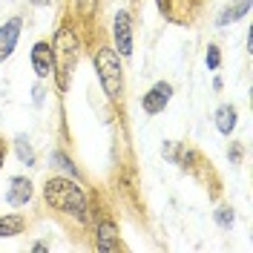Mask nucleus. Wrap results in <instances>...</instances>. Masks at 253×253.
Returning a JSON list of instances; mask_svg holds the SVG:
<instances>
[{
	"instance_id": "1",
	"label": "nucleus",
	"mask_w": 253,
	"mask_h": 253,
	"mask_svg": "<svg viewBox=\"0 0 253 253\" xmlns=\"http://www.w3.org/2000/svg\"><path fill=\"white\" fill-rule=\"evenodd\" d=\"M43 199L61 216H69V219L81 221V224L89 221L86 193L78 184V178H72V175H49L46 184H43Z\"/></svg>"
},
{
	"instance_id": "2",
	"label": "nucleus",
	"mask_w": 253,
	"mask_h": 253,
	"mask_svg": "<svg viewBox=\"0 0 253 253\" xmlns=\"http://www.w3.org/2000/svg\"><path fill=\"white\" fill-rule=\"evenodd\" d=\"M52 52H55V75L52 78L58 81V89L66 92L69 89V81H72V69L78 63V52H81V38L69 23H63L61 29L55 32Z\"/></svg>"
},
{
	"instance_id": "3",
	"label": "nucleus",
	"mask_w": 253,
	"mask_h": 253,
	"mask_svg": "<svg viewBox=\"0 0 253 253\" xmlns=\"http://www.w3.org/2000/svg\"><path fill=\"white\" fill-rule=\"evenodd\" d=\"M124 58L110 46V43H101L95 49L92 63H95V72H98V84L104 95L110 101H121L124 98Z\"/></svg>"
},
{
	"instance_id": "4",
	"label": "nucleus",
	"mask_w": 253,
	"mask_h": 253,
	"mask_svg": "<svg viewBox=\"0 0 253 253\" xmlns=\"http://www.w3.org/2000/svg\"><path fill=\"white\" fill-rule=\"evenodd\" d=\"M112 49L121 58H132V15L118 9L112 17Z\"/></svg>"
},
{
	"instance_id": "5",
	"label": "nucleus",
	"mask_w": 253,
	"mask_h": 253,
	"mask_svg": "<svg viewBox=\"0 0 253 253\" xmlns=\"http://www.w3.org/2000/svg\"><path fill=\"white\" fill-rule=\"evenodd\" d=\"M170 101H173V84L170 81H158V84H153L147 89V95H141V110L147 115H161Z\"/></svg>"
},
{
	"instance_id": "6",
	"label": "nucleus",
	"mask_w": 253,
	"mask_h": 253,
	"mask_svg": "<svg viewBox=\"0 0 253 253\" xmlns=\"http://www.w3.org/2000/svg\"><path fill=\"white\" fill-rule=\"evenodd\" d=\"M29 61H32V69L38 81H46L55 75V52H52V43L49 41H38L29 52Z\"/></svg>"
},
{
	"instance_id": "7",
	"label": "nucleus",
	"mask_w": 253,
	"mask_h": 253,
	"mask_svg": "<svg viewBox=\"0 0 253 253\" xmlns=\"http://www.w3.org/2000/svg\"><path fill=\"white\" fill-rule=\"evenodd\" d=\"M95 248L104 253H112V251H124V242L118 236V224L110 219H101L95 224Z\"/></svg>"
},
{
	"instance_id": "8",
	"label": "nucleus",
	"mask_w": 253,
	"mask_h": 253,
	"mask_svg": "<svg viewBox=\"0 0 253 253\" xmlns=\"http://www.w3.org/2000/svg\"><path fill=\"white\" fill-rule=\"evenodd\" d=\"M32 196H35V184H32L26 175H12V178H9V190H6L9 207L20 210V207H26L32 202Z\"/></svg>"
},
{
	"instance_id": "9",
	"label": "nucleus",
	"mask_w": 253,
	"mask_h": 253,
	"mask_svg": "<svg viewBox=\"0 0 253 253\" xmlns=\"http://www.w3.org/2000/svg\"><path fill=\"white\" fill-rule=\"evenodd\" d=\"M20 29H23V17H17V15L9 17V20L0 26V63L12 58L17 41H20Z\"/></svg>"
},
{
	"instance_id": "10",
	"label": "nucleus",
	"mask_w": 253,
	"mask_h": 253,
	"mask_svg": "<svg viewBox=\"0 0 253 253\" xmlns=\"http://www.w3.org/2000/svg\"><path fill=\"white\" fill-rule=\"evenodd\" d=\"M213 124H216V129H219L221 135H233V129H236L239 124V112L233 104H221L219 110L213 112Z\"/></svg>"
},
{
	"instance_id": "11",
	"label": "nucleus",
	"mask_w": 253,
	"mask_h": 253,
	"mask_svg": "<svg viewBox=\"0 0 253 253\" xmlns=\"http://www.w3.org/2000/svg\"><path fill=\"white\" fill-rule=\"evenodd\" d=\"M248 12H251V0H233V3H227V6L221 9L219 20H216V26H219V29H224V26H230V23L242 20Z\"/></svg>"
},
{
	"instance_id": "12",
	"label": "nucleus",
	"mask_w": 253,
	"mask_h": 253,
	"mask_svg": "<svg viewBox=\"0 0 253 253\" xmlns=\"http://www.w3.org/2000/svg\"><path fill=\"white\" fill-rule=\"evenodd\" d=\"M26 230V216L20 213H6L0 216V239H15Z\"/></svg>"
},
{
	"instance_id": "13",
	"label": "nucleus",
	"mask_w": 253,
	"mask_h": 253,
	"mask_svg": "<svg viewBox=\"0 0 253 253\" xmlns=\"http://www.w3.org/2000/svg\"><path fill=\"white\" fill-rule=\"evenodd\" d=\"M15 156L20 164H26V167H35V161H38V153H35V147H32L29 135H15Z\"/></svg>"
},
{
	"instance_id": "14",
	"label": "nucleus",
	"mask_w": 253,
	"mask_h": 253,
	"mask_svg": "<svg viewBox=\"0 0 253 253\" xmlns=\"http://www.w3.org/2000/svg\"><path fill=\"white\" fill-rule=\"evenodd\" d=\"M49 161H52V164H55V167H58V170H61L63 175H72V178H81L78 167L72 164V158L66 156L63 150H52V153H49Z\"/></svg>"
},
{
	"instance_id": "15",
	"label": "nucleus",
	"mask_w": 253,
	"mask_h": 253,
	"mask_svg": "<svg viewBox=\"0 0 253 253\" xmlns=\"http://www.w3.org/2000/svg\"><path fill=\"white\" fill-rule=\"evenodd\" d=\"M213 221L219 224L221 230H233V224H236V210L230 205H219L213 210Z\"/></svg>"
},
{
	"instance_id": "16",
	"label": "nucleus",
	"mask_w": 253,
	"mask_h": 253,
	"mask_svg": "<svg viewBox=\"0 0 253 253\" xmlns=\"http://www.w3.org/2000/svg\"><path fill=\"white\" fill-rule=\"evenodd\" d=\"M161 156L167 158V161H173V164H181V158H184V147L178 141H164L161 144Z\"/></svg>"
},
{
	"instance_id": "17",
	"label": "nucleus",
	"mask_w": 253,
	"mask_h": 253,
	"mask_svg": "<svg viewBox=\"0 0 253 253\" xmlns=\"http://www.w3.org/2000/svg\"><path fill=\"white\" fill-rule=\"evenodd\" d=\"M205 63H207V69H210V72H216V69L221 66V49L216 46V43H210V46H207V52H205Z\"/></svg>"
},
{
	"instance_id": "18",
	"label": "nucleus",
	"mask_w": 253,
	"mask_h": 253,
	"mask_svg": "<svg viewBox=\"0 0 253 253\" xmlns=\"http://www.w3.org/2000/svg\"><path fill=\"white\" fill-rule=\"evenodd\" d=\"M43 101H46V89H43V81H38L32 86V104L35 107H43Z\"/></svg>"
},
{
	"instance_id": "19",
	"label": "nucleus",
	"mask_w": 253,
	"mask_h": 253,
	"mask_svg": "<svg viewBox=\"0 0 253 253\" xmlns=\"http://www.w3.org/2000/svg\"><path fill=\"white\" fill-rule=\"evenodd\" d=\"M95 6H98V0H75V9H78L81 15H92Z\"/></svg>"
},
{
	"instance_id": "20",
	"label": "nucleus",
	"mask_w": 253,
	"mask_h": 253,
	"mask_svg": "<svg viewBox=\"0 0 253 253\" xmlns=\"http://www.w3.org/2000/svg\"><path fill=\"white\" fill-rule=\"evenodd\" d=\"M227 158H230V164H239V161H242V147L233 144V147L227 150Z\"/></svg>"
},
{
	"instance_id": "21",
	"label": "nucleus",
	"mask_w": 253,
	"mask_h": 253,
	"mask_svg": "<svg viewBox=\"0 0 253 253\" xmlns=\"http://www.w3.org/2000/svg\"><path fill=\"white\" fill-rule=\"evenodd\" d=\"M32 251H35V253H43V251H49V245H46V242H35V245H32Z\"/></svg>"
},
{
	"instance_id": "22",
	"label": "nucleus",
	"mask_w": 253,
	"mask_h": 253,
	"mask_svg": "<svg viewBox=\"0 0 253 253\" xmlns=\"http://www.w3.org/2000/svg\"><path fill=\"white\" fill-rule=\"evenodd\" d=\"M3 164H6V144L0 141V173H3Z\"/></svg>"
},
{
	"instance_id": "23",
	"label": "nucleus",
	"mask_w": 253,
	"mask_h": 253,
	"mask_svg": "<svg viewBox=\"0 0 253 253\" xmlns=\"http://www.w3.org/2000/svg\"><path fill=\"white\" fill-rule=\"evenodd\" d=\"M26 3H32V6H49L52 0H26Z\"/></svg>"
}]
</instances>
